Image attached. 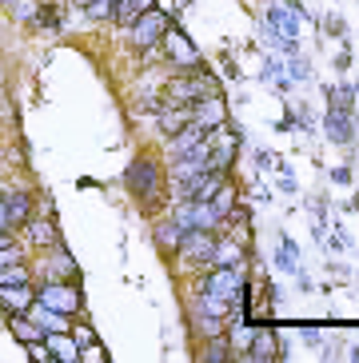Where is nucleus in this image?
Masks as SVG:
<instances>
[{"label": "nucleus", "instance_id": "f257e3e1", "mask_svg": "<svg viewBox=\"0 0 359 363\" xmlns=\"http://www.w3.org/2000/svg\"><path fill=\"white\" fill-rule=\"evenodd\" d=\"M124 188L132 192V200H136L144 212H156L160 203H164V192H168L164 164H160L152 152H140L136 160L124 168Z\"/></svg>", "mask_w": 359, "mask_h": 363}, {"label": "nucleus", "instance_id": "f03ea898", "mask_svg": "<svg viewBox=\"0 0 359 363\" xmlns=\"http://www.w3.org/2000/svg\"><path fill=\"white\" fill-rule=\"evenodd\" d=\"M168 28H172V16L164 9H156V4H152L144 16H136V21L128 24L124 33H128V44H132L136 52H156Z\"/></svg>", "mask_w": 359, "mask_h": 363}, {"label": "nucleus", "instance_id": "7ed1b4c3", "mask_svg": "<svg viewBox=\"0 0 359 363\" xmlns=\"http://www.w3.org/2000/svg\"><path fill=\"white\" fill-rule=\"evenodd\" d=\"M200 291H208V296L216 299H228V303H236L240 299V291L248 288V264H236V267H208L204 272V279L196 284Z\"/></svg>", "mask_w": 359, "mask_h": 363}, {"label": "nucleus", "instance_id": "20e7f679", "mask_svg": "<svg viewBox=\"0 0 359 363\" xmlns=\"http://www.w3.org/2000/svg\"><path fill=\"white\" fill-rule=\"evenodd\" d=\"M36 303L60 311V315H80V308H84L76 279H56V276L48 279V284H40V288H36Z\"/></svg>", "mask_w": 359, "mask_h": 363}, {"label": "nucleus", "instance_id": "39448f33", "mask_svg": "<svg viewBox=\"0 0 359 363\" xmlns=\"http://www.w3.org/2000/svg\"><path fill=\"white\" fill-rule=\"evenodd\" d=\"M160 48L168 52V65H176L180 72H200V68H208V65H204V56H200V48H196V44L188 40V33H184V28H176V24L164 33Z\"/></svg>", "mask_w": 359, "mask_h": 363}, {"label": "nucleus", "instance_id": "423d86ee", "mask_svg": "<svg viewBox=\"0 0 359 363\" xmlns=\"http://www.w3.org/2000/svg\"><path fill=\"white\" fill-rule=\"evenodd\" d=\"M208 144H211V168L223 172V176H232L236 168V156H240V144H243V132L232 128V124H223V128H211L208 132Z\"/></svg>", "mask_w": 359, "mask_h": 363}, {"label": "nucleus", "instance_id": "0eeeda50", "mask_svg": "<svg viewBox=\"0 0 359 363\" xmlns=\"http://www.w3.org/2000/svg\"><path fill=\"white\" fill-rule=\"evenodd\" d=\"M216 228H188V232L180 235V247H176V256L184 259L188 267H208L211 259V247H216Z\"/></svg>", "mask_w": 359, "mask_h": 363}, {"label": "nucleus", "instance_id": "6e6552de", "mask_svg": "<svg viewBox=\"0 0 359 363\" xmlns=\"http://www.w3.org/2000/svg\"><path fill=\"white\" fill-rule=\"evenodd\" d=\"M284 359V347H280V331L275 328H255L248 352H243V363H275Z\"/></svg>", "mask_w": 359, "mask_h": 363}, {"label": "nucleus", "instance_id": "1a4fd4ad", "mask_svg": "<svg viewBox=\"0 0 359 363\" xmlns=\"http://www.w3.org/2000/svg\"><path fill=\"white\" fill-rule=\"evenodd\" d=\"M324 136H328L331 144H339V148L355 144V112H348V108H328V116H324Z\"/></svg>", "mask_w": 359, "mask_h": 363}, {"label": "nucleus", "instance_id": "9d476101", "mask_svg": "<svg viewBox=\"0 0 359 363\" xmlns=\"http://www.w3.org/2000/svg\"><path fill=\"white\" fill-rule=\"evenodd\" d=\"M36 303V284L24 279V284H0V311L4 315H21Z\"/></svg>", "mask_w": 359, "mask_h": 363}, {"label": "nucleus", "instance_id": "9b49d317", "mask_svg": "<svg viewBox=\"0 0 359 363\" xmlns=\"http://www.w3.org/2000/svg\"><path fill=\"white\" fill-rule=\"evenodd\" d=\"M236 264H248V244L236 240V235H216L208 267H236Z\"/></svg>", "mask_w": 359, "mask_h": 363}, {"label": "nucleus", "instance_id": "f8f14e48", "mask_svg": "<svg viewBox=\"0 0 359 363\" xmlns=\"http://www.w3.org/2000/svg\"><path fill=\"white\" fill-rule=\"evenodd\" d=\"M0 200H4V208H9V228H12V232L32 220V192H28V188H4Z\"/></svg>", "mask_w": 359, "mask_h": 363}, {"label": "nucleus", "instance_id": "ddd939ff", "mask_svg": "<svg viewBox=\"0 0 359 363\" xmlns=\"http://www.w3.org/2000/svg\"><path fill=\"white\" fill-rule=\"evenodd\" d=\"M192 120L196 124H204V128H223L228 124V104H223V96H208V100H196L192 104Z\"/></svg>", "mask_w": 359, "mask_h": 363}, {"label": "nucleus", "instance_id": "4468645a", "mask_svg": "<svg viewBox=\"0 0 359 363\" xmlns=\"http://www.w3.org/2000/svg\"><path fill=\"white\" fill-rule=\"evenodd\" d=\"M44 343H48V352H53V363H80V343H76L72 328L68 331H48Z\"/></svg>", "mask_w": 359, "mask_h": 363}, {"label": "nucleus", "instance_id": "2eb2a0df", "mask_svg": "<svg viewBox=\"0 0 359 363\" xmlns=\"http://www.w3.org/2000/svg\"><path fill=\"white\" fill-rule=\"evenodd\" d=\"M184 124H192V104H164L156 112V128H160V136H164V140L176 136Z\"/></svg>", "mask_w": 359, "mask_h": 363}, {"label": "nucleus", "instance_id": "dca6fc26", "mask_svg": "<svg viewBox=\"0 0 359 363\" xmlns=\"http://www.w3.org/2000/svg\"><path fill=\"white\" fill-rule=\"evenodd\" d=\"M204 140H208V128L192 120V124H184L176 136H168V156H184V152H192L196 144H204Z\"/></svg>", "mask_w": 359, "mask_h": 363}, {"label": "nucleus", "instance_id": "f3484780", "mask_svg": "<svg viewBox=\"0 0 359 363\" xmlns=\"http://www.w3.org/2000/svg\"><path fill=\"white\" fill-rule=\"evenodd\" d=\"M24 235H28L32 247H44V252H48L53 244H60V232H56V224H53V220H44V216H32L28 224H24Z\"/></svg>", "mask_w": 359, "mask_h": 363}, {"label": "nucleus", "instance_id": "a211bd4d", "mask_svg": "<svg viewBox=\"0 0 359 363\" xmlns=\"http://www.w3.org/2000/svg\"><path fill=\"white\" fill-rule=\"evenodd\" d=\"M196 359L200 363H232L236 352H232V343H228V335H208V340H200Z\"/></svg>", "mask_w": 359, "mask_h": 363}, {"label": "nucleus", "instance_id": "6ab92c4d", "mask_svg": "<svg viewBox=\"0 0 359 363\" xmlns=\"http://www.w3.org/2000/svg\"><path fill=\"white\" fill-rule=\"evenodd\" d=\"M188 232V228H180L176 220H160L156 228H152V240H156V247H160V256H176V247H180V235Z\"/></svg>", "mask_w": 359, "mask_h": 363}, {"label": "nucleus", "instance_id": "aec40b11", "mask_svg": "<svg viewBox=\"0 0 359 363\" xmlns=\"http://www.w3.org/2000/svg\"><path fill=\"white\" fill-rule=\"evenodd\" d=\"M9 331H12V335H16V340L24 343V347H28V343H40L44 335H48V331H44L40 323L32 320L28 311H21V315H9Z\"/></svg>", "mask_w": 359, "mask_h": 363}, {"label": "nucleus", "instance_id": "412c9836", "mask_svg": "<svg viewBox=\"0 0 359 363\" xmlns=\"http://www.w3.org/2000/svg\"><path fill=\"white\" fill-rule=\"evenodd\" d=\"M299 21H304V16H296L292 9H280V4L267 9V28L280 33V36H296V40H299Z\"/></svg>", "mask_w": 359, "mask_h": 363}, {"label": "nucleus", "instance_id": "4be33fe9", "mask_svg": "<svg viewBox=\"0 0 359 363\" xmlns=\"http://www.w3.org/2000/svg\"><path fill=\"white\" fill-rule=\"evenodd\" d=\"M192 331H196V340H208V335H223V331H228V320H223V315H211V311L192 308Z\"/></svg>", "mask_w": 359, "mask_h": 363}, {"label": "nucleus", "instance_id": "5701e85b", "mask_svg": "<svg viewBox=\"0 0 359 363\" xmlns=\"http://www.w3.org/2000/svg\"><path fill=\"white\" fill-rule=\"evenodd\" d=\"M208 203L216 208V216H220V224H223V216H228V212L236 208V203H240V188H236V180H232V176H228V180H223L220 188H216V196H211Z\"/></svg>", "mask_w": 359, "mask_h": 363}, {"label": "nucleus", "instance_id": "b1692460", "mask_svg": "<svg viewBox=\"0 0 359 363\" xmlns=\"http://www.w3.org/2000/svg\"><path fill=\"white\" fill-rule=\"evenodd\" d=\"M152 4H156V0H116V16H112V21H116L120 28H128V24L136 21V16H144Z\"/></svg>", "mask_w": 359, "mask_h": 363}, {"label": "nucleus", "instance_id": "393cba45", "mask_svg": "<svg viewBox=\"0 0 359 363\" xmlns=\"http://www.w3.org/2000/svg\"><path fill=\"white\" fill-rule=\"evenodd\" d=\"M36 28H44V33H60L64 28V16H60V9H56L53 0H40V9H36Z\"/></svg>", "mask_w": 359, "mask_h": 363}, {"label": "nucleus", "instance_id": "a878e982", "mask_svg": "<svg viewBox=\"0 0 359 363\" xmlns=\"http://www.w3.org/2000/svg\"><path fill=\"white\" fill-rule=\"evenodd\" d=\"M48 256H53V259H48V267H53V276H60V279H76V259L68 256V252H64L60 244H53V247H48Z\"/></svg>", "mask_w": 359, "mask_h": 363}, {"label": "nucleus", "instance_id": "bb28decb", "mask_svg": "<svg viewBox=\"0 0 359 363\" xmlns=\"http://www.w3.org/2000/svg\"><path fill=\"white\" fill-rule=\"evenodd\" d=\"M84 16L88 21H112L116 16V0H92L84 9Z\"/></svg>", "mask_w": 359, "mask_h": 363}, {"label": "nucleus", "instance_id": "cd10ccee", "mask_svg": "<svg viewBox=\"0 0 359 363\" xmlns=\"http://www.w3.org/2000/svg\"><path fill=\"white\" fill-rule=\"evenodd\" d=\"M28 279V267L16 259V264H9V267H0V284H24Z\"/></svg>", "mask_w": 359, "mask_h": 363}, {"label": "nucleus", "instance_id": "c85d7f7f", "mask_svg": "<svg viewBox=\"0 0 359 363\" xmlns=\"http://www.w3.org/2000/svg\"><path fill=\"white\" fill-rule=\"evenodd\" d=\"M287 76L304 84V80H311V65H307L304 56H292V60H287Z\"/></svg>", "mask_w": 359, "mask_h": 363}, {"label": "nucleus", "instance_id": "c756f323", "mask_svg": "<svg viewBox=\"0 0 359 363\" xmlns=\"http://www.w3.org/2000/svg\"><path fill=\"white\" fill-rule=\"evenodd\" d=\"M9 9L21 16V21H36V9H40V0H9Z\"/></svg>", "mask_w": 359, "mask_h": 363}, {"label": "nucleus", "instance_id": "7c9ffc66", "mask_svg": "<svg viewBox=\"0 0 359 363\" xmlns=\"http://www.w3.org/2000/svg\"><path fill=\"white\" fill-rule=\"evenodd\" d=\"M324 28H328V36H336V40H343V36H348V24H343V16H336V12H328Z\"/></svg>", "mask_w": 359, "mask_h": 363}, {"label": "nucleus", "instance_id": "2f4dec72", "mask_svg": "<svg viewBox=\"0 0 359 363\" xmlns=\"http://www.w3.org/2000/svg\"><path fill=\"white\" fill-rule=\"evenodd\" d=\"M299 340H304L307 347H319V343H324V331H319V328H307V323H304V328H299Z\"/></svg>", "mask_w": 359, "mask_h": 363}, {"label": "nucleus", "instance_id": "473e14b6", "mask_svg": "<svg viewBox=\"0 0 359 363\" xmlns=\"http://www.w3.org/2000/svg\"><path fill=\"white\" fill-rule=\"evenodd\" d=\"M72 335H76V343H80V352H84V343H96V331L88 328V323L84 328H72Z\"/></svg>", "mask_w": 359, "mask_h": 363}, {"label": "nucleus", "instance_id": "72a5a7b5", "mask_svg": "<svg viewBox=\"0 0 359 363\" xmlns=\"http://www.w3.org/2000/svg\"><path fill=\"white\" fill-rule=\"evenodd\" d=\"M21 259V247L16 244H9V247H0V267H9V264H16Z\"/></svg>", "mask_w": 359, "mask_h": 363}, {"label": "nucleus", "instance_id": "f704fd0d", "mask_svg": "<svg viewBox=\"0 0 359 363\" xmlns=\"http://www.w3.org/2000/svg\"><path fill=\"white\" fill-rule=\"evenodd\" d=\"M348 68H351V48L343 44V48H339V56H336V72H348Z\"/></svg>", "mask_w": 359, "mask_h": 363}, {"label": "nucleus", "instance_id": "c9c22d12", "mask_svg": "<svg viewBox=\"0 0 359 363\" xmlns=\"http://www.w3.org/2000/svg\"><path fill=\"white\" fill-rule=\"evenodd\" d=\"M272 164H275V156H272V152H264V148L255 152V168H272Z\"/></svg>", "mask_w": 359, "mask_h": 363}, {"label": "nucleus", "instance_id": "e433bc0d", "mask_svg": "<svg viewBox=\"0 0 359 363\" xmlns=\"http://www.w3.org/2000/svg\"><path fill=\"white\" fill-rule=\"evenodd\" d=\"M331 180H336V184H351V168H331Z\"/></svg>", "mask_w": 359, "mask_h": 363}, {"label": "nucleus", "instance_id": "4c0bfd02", "mask_svg": "<svg viewBox=\"0 0 359 363\" xmlns=\"http://www.w3.org/2000/svg\"><path fill=\"white\" fill-rule=\"evenodd\" d=\"M280 192L296 196V180H292V176H287V172H284V180H280Z\"/></svg>", "mask_w": 359, "mask_h": 363}, {"label": "nucleus", "instance_id": "58836bf2", "mask_svg": "<svg viewBox=\"0 0 359 363\" xmlns=\"http://www.w3.org/2000/svg\"><path fill=\"white\" fill-rule=\"evenodd\" d=\"M0 228H4V232H12V228H9V208H4V200H0Z\"/></svg>", "mask_w": 359, "mask_h": 363}, {"label": "nucleus", "instance_id": "ea45409f", "mask_svg": "<svg viewBox=\"0 0 359 363\" xmlns=\"http://www.w3.org/2000/svg\"><path fill=\"white\" fill-rule=\"evenodd\" d=\"M9 244H16V235H12V232H4V228H0V247H9Z\"/></svg>", "mask_w": 359, "mask_h": 363}, {"label": "nucleus", "instance_id": "a19ab883", "mask_svg": "<svg viewBox=\"0 0 359 363\" xmlns=\"http://www.w3.org/2000/svg\"><path fill=\"white\" fill-rule=\"evenodd\" d=\"M348 359H355V363H359V343H355V347H348Z\"/></svg>", "mask_w": 359, "mask_h": 363}, {"label": "nucleus", "instance_id": "79ce46f5", "mask_svg": "<svg viewBox=\"0 0 359 363\" xmlns=\"http://www.w3.org/2000/svg\"><path fill=\"white\" fill-rule=\"evenodd\" d=\"M72 4H76V9H80V12H84L88 4H92V0H72Z\"/></svg>", "mask_w": 359, "mask_h": 363}, {"label": "nucleus", "instance_id": "37998d69", "mask_svg": "<svg viewBox=\"0 0 359 363\" xmlns=\"http://www.w3.org/2000/svg\"><path fill=\"white\" fill-rule=\"evenodd\" d=\"M188 4H192V0H176V9H188Z\"/></svg>", "mask_w": 359, "mask_h": 363}, {"label": "nucleus", "instance_id": "c03bdc74", "mask_svg": "<svg viewBox=\"0 0 359 363\" xmlns=\"http://www.w3.org/2000/svg\"><path fill=\"white\" fill-rule=\"evenodd\" d=\"M351 208H355V212H359V192H355V200H351Z\"/></svg>", "mask_w": 359, "mask_h": 363}, {"label": "nucleus", "instance_id": "a18cd8bd", "mask_svg": "<svg viewBox=\"0 0 359 363\" xmlns=\"http://www.w3.org/2000/svg\"><path fill=\"white\" fill-rule=\"evenodd\" d=\"M0 4H9V0H0Z\"/></svg>", "mask_w": 359, "mask_h": 363}]
</instances>
